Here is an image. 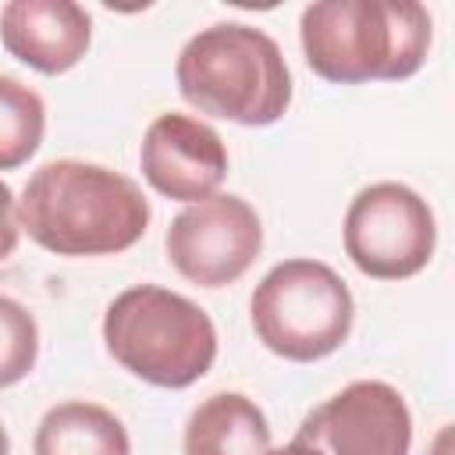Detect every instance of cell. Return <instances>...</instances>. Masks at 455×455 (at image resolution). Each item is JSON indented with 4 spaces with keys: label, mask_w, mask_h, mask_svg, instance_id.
Returning a JSON list of instances; mask_svg holds the SVG:
<instances>
[{
    "label": "cell",
    "mask_w": 455,
    "mask_h": 455,
    "mask_svg": "<svg viewBox=\"0 0 455 455\" xmlns=\"http://www.w3.org/2000/svg\"><path fill=\"white\" fill-rule=\"evenodd\" d=\"M21 242V224H18V199L7 181H0V263L14 256Z\"/></svg>",
    "instance_id": "9a60e30c"
},
{
    "label": "cell",
    "mask_w": 455,
    "mask_h": 455,
    "mask_svg": "<svg viewBox=\"0 0 455 455\" xmlns=\"http://www.w3.org/2000/svg\"><path fill=\"white\" fill-rule=\"evenodd\" d=\"M39 359V323L11 295H0V391L21 384Z\"/></svg>",
    "instance_id": "5bb4252c"
},
{
    "label": "cell",
    "mask_w": 455,
    "mask_h": 455,
    "mask_svg": "<svg viewBox=\"0 0 455 455\" xmlns=\"http://www.w3.org/2000/svg\"><path fill=\"white\" fill-rule=\"evenodd\" d=\"M345 256L373 281L416 277L437 249L430 203L402 181H373L355 192L341 224Z\"/></svg>",
    "instance_id": "8992f818"
},
{
    "label": "cell",
    "mask_w": 455,
    "mask_h": 455,
    "mask_svg": "<svg viewBox=\"0 0 455 455\" xmlns=\"http://www.w3.org/2000/svg\"><path fill=\"white\" fill-rule=\"evenodd\" d=\"M103 345L132 377L181 391L210 373L217 327L192 299L164 284H132L103 313Z\"/></svg>",
    "instance_id": "277c9868"
},
{
    "label": "cell",
    "mask_w": 455,
    "mask_h": 455,
    "mask_svg": "<svg viewBox=\"0 0 455 455\" xmlns=\"http://www.w3.org/2000/svg\"><path fill=\"white\" fill-rule=\"evenodd\" d=\"M139 167L153 192L178 203H199L228 178V146L206 121L167 110L149 121L139 146Z\"/></svg>",
    "instance_id": "9c48e42d"
},
{
    "label": "cell",
    "mask_w": 455,
    "mask_h": 455,
    "mask_svg": "<svg viewBox=\"0 0 455 455\" xmlns=\"http://www.w3.org/2000/svg\"><path fill=\"white\" fill-rule=\"evenodd\" d=\"M46 132V103L14 75H0V171H14L36 156Z\"/></svg>",
    "instance_id": "4fadbf2b"
},
{
    "label": "cell",
    "mask_w": 455,
    "mask_h": 455,
    "mask_svg": "<svg viewBox=\"0 0 455 455\" xmlns=\"http://www.w3.org/2000/svg\"><path fill=\"white\" fill-rule=\"evenodd\" d=\"M174 78L188 107L245 128H267L291 107V71L281 46L245 21L199 28L181 46Z\"/></svg>",
    "instance_id": "3957f363"
},
{
    "label": "cell",
    "mask_w": 455,
    "mask_h": 455,
    "mask_svg": "<svg viewBox=\"0 0 455 455\" xmlns=\"http://www.w3.org/2000/svg\"><path fill=\"white\" fill-rule=\"evenodd\" d=\"M149 217V199L132 178L89 160L36 167L18 199L21 231L57 256L124 252L146 235Z\"/></svg>",
    "instance_id": "6da1fadb"
},
{
    "label": "cell",
    "mask_w": 455,
    "mask_h": 455,
    "mask_svg": "<svg viewBox=\"0 0 455 455\" xmlns=\"http://www.w3.org/2000/svg\"><path fill=\"white\" fill-rule=\"evenodd\" d=\"M0 455H11V437H7V427L0 423Z\"/></svg>",
    "instance_id": "e0dca14e"
},
{
    "label": "cell",
    "mask_w": 455,
    "mask_h": 455,
    "mask_svg": "<svg viewBox=\"0 0 455 455\" xmlns=\"http://www.w3.org/2000/svg\"><path fill=\"white\" fill-rule=\"evenodd\" d=\"M249 316L267 352L288 363H316L348 341L355 299L334 267L299 256L263 274Z\"/></svg>",
    "instance_id": "5b68a950"
},
{
    "label": "cell",
    "mask_w": 455,
    "mask_h": 455,
    "mask_svg": "<svg viewBox=\"0 0 455 455\" xmlns=\"http://www.w3.org/2000/svg\"><path fill=\"white\" fill-rule=\"evenodd\" d=\"M295 437L320 455H409L412 412L387 380H352L320 402Z\"/></svg>",
    "instance_id": "ba28073f"
},
{
    "label": "cell",
    "mask_w": 455,
    "mask_h": 455,
    "mask_svg": "<svg viewBox=\"0 0 455 455\" xmlns=\"http://www.w3.org/2000/svg\"><path fill=\"white\" fill-rule=\"evenodd\" d=\"M32 455H132V441L107 405L60 402L43 412Z\"/></svg>",
    "instance_id": "7c38bea8"
},
{
    "label": "cell",
    "mask_w": 455,
    "mask_h": 455,
    "mask_svg": "<svg viewBox=\"0 0 455 455\" xmlns=\"http://www.w3.org/2000/svg\"><path fill=\"white\" fill-rule=\"evenodd\" d=\"M299 43L323 82H405L427 64L434 21L416 0H320L302 7Z\"/></svg>",
    "instance_id": "7a4b0ae2"
},
{
    "label": "cell",
    "mask_w": 455,
    "mask_h": 455,
    "mask_svg": "<svg viewBox=\"0 0 455 455\" xmlns=\"http://www.w3.org/2000/svg\"><path fill=\"white\" fill-rule=\"evenodd\" d=\"M267 448L270 423L242 391H217L185 419L181 455H263Z\"/></svg>",
    "instance_id": "8fae6325"
},
{
    "label": "cell",
    "mask_w": 455,
    "mask_h": 455,
    "mask_svg": "<svg viewBox=\"0 0 455 455\" xmlns=\"http://www.w3.org/2000/svg\"><path fill=\"white\" fill-rule=\"evenodd\" d=\"M0 43L39 75H64L85 57L92 18L75 0H11L0 7Z\"/></svg>",
    "instance_id": "30bf717a"
},
{
    "label": "cell",
    "mask_w": 455,
    "mask_h": 455,
    "mask_svg": "<svg viewBox=\"0 0 455 455\" xmlns=\"http://www.w3.org/2000/svg\"><path fill=\"white\" fill-rule=\"evenodd\" d=\"M263 455H320L316 448H309L306 441H299V437H291L288 444H281V448H267Z\"/></svg>",
    "instance_id": "2e32d148"
},
{
    "label": "cell",
    "mask_w": 455,
    "mask_h": 455,
    "mask_svg": "<svg viewBox=\"0 0 455 455\" xmlns=\"http://www.w3.org/2000/svg\"><path fill=\"white\" fill-rule=\"evenodd\" d=\"M171 267L199 284L224 288L235 284L263 249L259 213L231 192H213L210 199L188 203L164 235Z\"/></svg>",
    "instance_id": "52a82bcc"
}]
</instances>
